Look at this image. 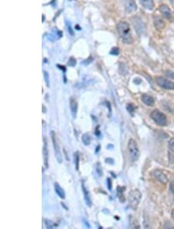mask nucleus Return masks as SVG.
Listing matches in <instances>:
<instances>
[{
  "label": "nucleus",
  "instance_id": "f257e3e1",
  "mask_svg": "<svg viewBox=\"0 0 174 229\" xmlns=\"http://www.w3.org/2000/svg\"><path fill=\"white\" fill-rule=\"evenodd\" d=\"M117 29L121 36L122 39L126 44H132L133 42V39L132 37L130 27L128 22H120L117 25Z\"/></svg>",
  "mask_w": 174,
  "mask_h": 229
},
{
  "label": "nucleus",
  "instance_id": "f03ea898",
  "mask_svg": "<svg viewBox=\"0 0 174 229\" xmlns=\"http://www.w3.org/2000/svg\"><path fill=\"white\" fill-rule=\"evenodd\" d=\"M142 194L139 190L135 189L134 191L129 193V206L130 208L135 211L137 209L139 204L141 201Z\"/></svg>",
  "mask_w": 174,
  "mask_h": 229
},
{
  "label": "nucleus",
  "instance_id": "7ed1b4c3",
  "mask_svg": "<svg viewBox=\"0 0 174 229\" xmlns=\"http://www.w3.org/2000/svg\"><path fill=\"white\" fill-rule=\"evenodd\" d=\"M151 118L159 126L164 127V126H166V124H167L166 116L163 113L160 112L159 109H154L153 111L152 112Z\"/></svg>",
  "mask_w": 174,
  "mask_h": 229
},
{
  "label": "nucleus",
  "instance_id": "20e7f679",
  "mask_svg": "<svg viewBox=\"0 0 174 229\" xmlns=\"http://www.w3.org/2000/svg\"><path fill=\"white\" fill-rule=\"evenodd\" d=\"M128 150L132 161H136L139 157V150L134 139H130L128 143Z\"/></svg>",
  "mask_w": 174,
  "mask_h": 229
},
{
  "label": "nucleus",
  "instance_id": "39448f33",
  "mask_svg": "<svg viewBox=\"0 0 174 229\" xmlns=\"http://www.w3.org/2000/svg\"><path fill=\"white\" fill-rule=\"evenodd\" d=\"M50 135H51V139L52 141H53V147H54V151H55V155L56 158L58 160V163H62V160H63V157H62L61 152H60V150L59 144L58 143V140H57V137H56V134L54 131L50 132Z\"/></svg>",
  "mask_w": 174,
  "mask_h": 229
},
{
  "label": "nucleus",
  "instance_id": "423d86ee",
  "mask_svg": "<svg viewBox=\"0 0 174 229\" xmlns=\"http://www.w3.org/2000/svg\"><path fill=\"white\" fill-rule=\"evenodd\" d=\"M156 81L157 84L161 87L166 89H174V83L170 81L168 79H165L162 77H158L156 78Z\"/></svg>",
  "mask_w": 174,
  "mask_h": 229
},
{
  "label": "nucleus",
  "instance_id": "0eeeda50",
  "mask_svg": "<svg viewBox=\"0 0 174 229\" xmlns=\"http://www.w3.org/2000/svg\"><path fill=\"white\" fill-rule=\"evenodd\" d=\"M132 23H133L134 27H135V30H136V33H139V34H142L145 32V25L142 22V21L140 19V18L134 17L132 19Z\"/></svg>",
  "mask_w": 174,
  "mask_h": 229
},
{
  "label": "nucleus",
  "instance_id": "6e6552de",
  "mask_svg": "<svg viewBox=\"0 0 174 229\" xmlns=\"http://www.w3.org/2000/svg\"><path fill=\"white\" fill-rule=\"evenodd\" d=\"M152 175L158 181H160V183H162V184H164V185H166L167 181H168V178H167V177L166 175L162 172V170H153V172H152Z\"/></svg>",
  "mask_w": 174,
  "mask_h": 229
},
{
  "label": "nucleus",
  "instance_id": "1a4fd4ad",
  "mask_svg": "<svg viewBox=\"0 0 174 229\" xmlns=\"http://www.w3.org/2000/svg\"><path fill=\"white\" fill-rule=\"evenodd\" d=\"M123 2H124L125 11L128 13L135 12L136 9H137V6L135 4L134 0H123Z\"/></svg>",
  "mask_w": 174,
  "mask_h": 229
},
{
  "label": "nucleus",
  "instance_id": "9d476101",
  "mask_svg": "<svg viewBox=\"0 0 174 229\" xmlns=\"http://www.w3.org/2000/svg\"><path fill=\"white\" fill-rule=\"evenodd\" d=\"M160 11L162 12L163 16L165 17V18L167 19L170 21H173V17L172 16V13H171V10H170V9L166 5H162V6H160Z\"/></svg>",
  "mask_w": 174,
  "mask_h": 229
},
{
  "label": "nucleus",
  "instance_id": "9b49d317",
  "mask_svg": "<svg viewBox=\"0 0 174 229\" xmlns=\"http://www.w3.org/2000/svg\"><path fill=\"white\" fill-rule=\"evenodd\" d=\"M154 26L157 30H162L166 26V22H164L161 16H156L154 18Z\"/></svg>",
  "mask_w": 174,
  "mask_h": 229
},
{
  "label": "nucleus",
  "instance_id": "f8f14e48",
  "mask_svg": "<svg viewBox=\"0 0 174 229\" xmlns=\"http://www.w3.org/2000/svg\"><path fill=\"white\" fill-rule=\"evenodd\" d=\"M70 108L72 117L74 119H75L76 116H77V111H78V103L76 101V99L73 97H70Z\"/></svg>",
  "mask_w": 174,
  "mask_h": 229
},
{
  "label": "nucleus",
  "instance_id": "ddd939ff",
  "mask_svg": "<svg viewBox=\"0 0 174 229\" xmlns=\"http://www.w3.org/2000/svg\"><path fill=\"white\" fill-rule=\"evenodd\" d=\"M82 188V191H83V194H84V201L86 202V205H88V207H91V201L90 198V195H89V193H88V191L87 190V188L85 187L84 184H82L81 186Z\"/></svg>",
  "mask_w": 174,
  "mask_h": 229
},
{
  "label": "nucleus",
  "instance_id": "4468645a",
  "mask_svg": "<svg viewBox=\"0 0 174 229\" xmlns=\"http://www.w3.org/2000/svg\"><path fill=\"white\" fill-rule=\"evenodd\" d=\"M142 101L147 106H153L155 103L153 97L148 94H144L142 96Z\"/></svg>",
  "mask_w": 174,
  "mask_h": 229
},
{
  "label": "nucleus",
  "instance_id": "2eb2a0df",
  "mask_svg": "<svg viewBox=\"0 0 174 229\" xmlns=\"http://www.w3.org/2000/svg\"><path fill=\"white\" fill-rule=\"evenodd\" d=\"M139 2L143 6L144 8L149 10H152L154 9V2L153 0H139Z\"/></svg>",
  "mask_w": 174,
  "mask_h": 229
},
{
  "label": "nucleus",
  "instance_id": "dca6fc26",
  "mask_svg": "<svg viewBox=\"0 0 174 229\" xmlns=\"http://www.w3.org/2000/svg\"><path fill=\"white\" fill-rule=\"evenodd\" d=\"M54 188H55L56 193L58 194V195L60 198L61 199L65 198V192H64V190L60 186V185L58 182L54 183Z\"/></svg>",
  "mask_w": 174,
  "mask_h": 229
},
{
  "label": "nucleus",
  "instance_id": "f3484780",
  "mask_svg": "<svg viewBox=\"0 0 174 229\" xmlns=\"http://www.w3.org/2000/svg\"><path fill=\"white\" fill-rule=\"evenodd\" d=\"M43 154L45 167H48V150H47V143L46 139H44V145H43Z\"/></svg>",
  "mask_w": 174,
  "mask_h": 229
},
{
  "label": "nucleus",
  "instance_id": "a211bd4d",
  "mask_svg": "<svg viewBox=\"0 0 174 229\" xmlns=\"http://www.w3.org/2000/svg\"><path fill=\"white\" fill-rule=\"evenodd\" d=\"M126 187H120L119 186L117 187V191H118V196H119V201H121L122 203L125 202V198L123 195V193H124V191H125Z\"/></svg>",
  "mask_w": 174,
  "mask_h": 229
},
{
  "label": "nucleus",
  "instance_id": "6ab92c4d",
  "mask_svg": "<svg viewBox=\"0 0 174 229\" xmlns=\"http://www.w3.org/2000/svg\"><path fill=\"white\" fill-rule=\"evenodd\" d=\"M81 140H82V142H83V144H84V145L88 146V145H89V144H91V137L89 134H83V136H82Z\"/></svg>",
  "mask_w": 174,
  "mask_h": 229
},
{
  "label": "nucleus",
  "instance_id": "aec40b11",
  "mask_svg": "<svg viewBox=\"0 0 174 229\" xmlns=\"http://www.w3.org/2000/svg\"><path fill=\"white\" fill-rule=\"evenodd\" d=\"M129 224H130V227L132 228H139L140 226H139V223H138L136 220H135L134 218H132V216L129 217Z\"/></svg>",
  "mask_w": 174,
  "mask_h": 229
},
{
  "label": "nucleus",
  "instance_id": "412c9836",
  "mask_svg": "<svg viewBox=\"0 0 174 229\" xmlns=\"http://www.w3.org/2000/svg\"><path fill=\"white\" fill-rule=\"evenodd\" d=\"M74 163H75V167L76 170H78L79 169V152L74 153Z\"/></svg>",
  "mask_w": 174,
  "mask_h": 229
},
{
  "label": "nucleus",
  "instance_id": "4be33fe9",
  "mask_svg": "<svg viewBox=\"0 0 174 229\" xmlns=\"http://www.w3.org/2000/svg\"><path fill=\"white\" fill-rule=\"evenodd\" d=\"M126 109H127L128 112H129V114H131V115H133L134 112L135 110V107L134 106V104H129L126 107Z\"/></svg>",
  "mask_w": 174,
  "mask_h": 229
},
{
  "label": "nucleus",
  "instance_id": "5701e85b",
  "mask_svg": "<svg viewBox=\"0 0 174 229\" xmlns=\"http://www.w3.org/2000/svg\"><path fill=\"white\" fill-rule=\"evenodd\" d=\"M44 222H45L47 228H53L54 226H55V225L53 224V221H50V220H48V219H45V220H44Z\"/></svg>",
  "mask_w": 174,
  "mask_h": 229
},
{
  "label": "nucleus",
  "instance_id": "b1692460",
  "mask_svg": "<svg viewBox=\"0 0 174 229\" xmlns=\"http://www.w3.org/2000/svg\"><path fill=\"white\" fill-rule=\"evenodd\" d=\"M119 53H120V50H119V48H118V47H113L110 51V54L113 55V56H118Z\"/></svg>",
  "mask_w": 174,
  "mask_h": 229
},
{
  "label": "nucleus",
  "instance_id": "393cba45",
  "mask_svg": "<svg viewBox=\"0 0 174 229\" xmlns=\"http://www.w3.org/2000/svg\"><path fill=\"white\" fill-rule=\"evenodd\" d=\"M168 147L170 151L174 153V138H171L168 144Z\"/></svg>",
  "mask_w": 174,
  "mask_h": 229
},
{
  "label": "nucleus",
  "instance_id": "a878e982",
  "mask_svg": "<svg viewBox=\"0 0 174 229\" xmlns=\"http://www.w3.org/2000/svg\"><path fill=\"white\" fill-rule=\"evenodd\" d=\"M76 63H77V60H76L75 58L74 57H70L69 59V61H68V66L74 67H75Z\"/></svg>",
  "mask_w": 174,
  "mask_h": 229
},
{
  "label": "nucleus",
  "instance_id": "bb28decb",
  "mask_svg": "<svg viewBox=\"0 0 174 229\" xmlns=\"http://www.w3.org/2000/svg\"><path fill=\"white\" fill-rule=\"evenodd\" d=\"M165 74L167 77H168L169 79H173L174 80V72L171 70H166L165 71Z\"/></svg>",
  "mask_w": 174,
  "mask_h": 229
},
{
  "label": "nucleus",
  "instance_id": "cd10ccee",
  "mask_svg": "<svg viewBox=\"0 0 174 229\" xmlns=\"http://www.w3.org/2000/svg\"><path fill=\"white\" fill-rule=\"evenodd\" d=\"M44 73V79H45L46 83H47V87H50V78H49V75H48V73L47 72H43Z\"/></svg>",
  "mask_w": 174,
  "mask_h": 229
},
{
  "label": "nucleus",
  "instance_id": "c85d7f7f",
  "mask_svg": "<svg viewBox=\"0 0 174 229\" xmlns=\"http://www.w3.org/2000/svg\"><path fill=\"white\" fill-rule=\"evenodd\" d=\"M97 172H98V174H99V176H101L102 175V170H101V166H100V164L98 163L97 164Z\"/></svg>",
  "mask_w": 174,
  "mask_h": 229
},
{
  "label": "nucleus",
  "instance_id": "c756f323",
  "mask_svg": "<svg viewBox=\"0 0 174 229\" xmlns=\"http://www.w3.org/2000/svg\"><path fill=\"white\" fill-rule=\"evenodd\" d=\"M170 189L171 192L173 193V195H174V180H173L171 182H170Z\"/></svg>",
  "mask_w": 174,
  "mask_h": 229
},
{
  "label": "nucleus",
  "instance_id": "7c9ffc66",
  "mask_svg": "<svg viewBox=\"0 0 174 229\" xmlns=\"http://www.w3.org/2000/svg\"><path fill=\"white\" fill-rule=\"evenodd\" d=\"M67 27H68V33H69L71 35V36H74V31L72 30V29H71V26H70V25L68 24V25H67Z\"/></svg>",
  "mask_w": 174,
  "mask_h": 229
},
{
  "label": "nucleus",
  "instance_id": "2f4dec72",
  "mask_svg": "<svg viewBox=\"0 0 174 229\" xmlns=\"http://www.w3.org/2000/svg\"><path fill=\"white\" fill-rule=\"evenodd\" d=\"M107 183H108V187L109 190H111V178H107Z\"/></svg>",
  "mask_w": 174,
  "mask_h": 229
},
{
  "label": "nucleus",
  "instance_id": "473e14b6",
  "mask_svg": "<svg viewBox=\"0 0 174 229\" xmlns=\"http://www.w3.org/2000/svg\"><path fill=\"white\" fill-rule=\"evenodd\" d=\"M105 162H106L107 164H114V159H112V158H107L106 160H105Z\"/></svg>",
  "mask_w": 174,
  "mask_h": 229
},
{
  "label": "nucleus",
  "instance_id": "72a5a7b5",
  "mask_svg": "<svg viewBox=\"0 0 174 229\" xmlns=\"http://www.w3.org/2000/svg\"><path fill=\"white\" fill-rule=\"evenodd\" d=\"M133 83L135 84H139V83H142V79L140 78H135L133 79Z\"/></svg>",
  "mask_w": 174,
  "mask_h": 229
},
{
  "label": "nucleus",
  "instance_id": "f704fd0d",
  "mask_svg": "<svg viewBox=\"0 0 174 229\" xmlns=\"http://www.w3.org/2000/svg\"><path fill=\"white\" fill-rule=\"evenodd\" d=\"M99 126H98V127H96V130H95V133H94L97 137H99L101 135V132L99 131Z\"/></svg>",
  "mask_w": 174,
  "mask_h": 229
},
{
  "label": "nucleus",
  "instance_id": "c9c22d12",
  "mask_svg": "<svg viewBox=\"0 0 174 229\" xmlns=\"http://www.w3.org/2000/svg\"><path fill=\"white\" fill-rule=\"evenodd\" d=\"M57 67H59L60 69H61V70H63V71H64V72H65V71H66V68H65V67H64V66L59 65V64H58V65H57Z\"/></svg>",
  "mask_w": 174,
  "mask_h": 229
},
{
  "label": "nucleus",
  "instance_id": "e433bc0d",
  "mask_svg": "<svg viewBox=\"0 0 174 229\" xmlns=\"http://www.w3.org/2000/svg\"><path fill=\"white\" fill-rule=\"evenodd\" d=\"M172 217H173V219L174 220V209L173 210V211H172Z\"/></svg>",
  "mask_w": 174,
  "mask_h": 229
},
{
  "label": "nucleus",
  "instance_id": "4c0bfd02",
  "mask_svg": "<svg viewBox=\"0 0 174 229\" xmlns=\"http://www.w3.org/2000/svg\"><path fill=\"white\" fill-rule=\"evenodd\" d=\"M99 148H100V146H98V147H97V150H96V152H98V150H99Z\"/></svg>",
  "mask_w": 174,
  "mask_h": 229
},
{
  "label": "nucleus",
  "instance_id": "58836bf2",
  "mask_svg": "<svg viewBox=\"0 0 174 229\" xmlns=\"http://www.w3.org/2000/svg\"><path fill=\"white\" fill-rule=\"evenodd\" d=\"M43 21H44V16H43Z\"/></svg>",
  "mask_w": 174,
  "mask_h": 229
}]
</instances>
